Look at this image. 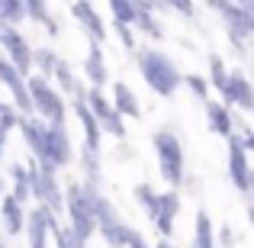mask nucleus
<instances>
[{
	"instance_id": "1",
	"label": "nucleus",
	"mask_w": 254,
	"mask_h": 248,
	"mask_svg": "<svg viewBox=\"0 0 254 248\" xmlns=\"http://www.w3.org/2000/svg\"><path fill=\"white\" fill-rule=\"evenodd\" d=\"M138 62H142L145 81L155 87L158 93H171L174 90V84H177V71H174V65L164 55H158V52H142Z\"/></svg>"
},
{
	"instance_id": "2",
	"label": "nucleus",
	"mask_w": 254,
	"mask_h": 248,
	"mask_svg": "<svg viewBox=\"0 0 254 248\" xmlns=\"http://www.w3.org/2000/svg\"><path fill=\"white\" fill-rule=\"evenodd\" d=\"M155 145H158V162H161L164 180L177 184V180H180V162H184V155H180V142L171 136V132H158Z\"/></svg>"
},
{
	"instance_id": "3",
	"label": "nucleus",
	"mask_w": 254,
	"mask_h": 248,
	"mask_svg": "<svg viewBox=\"0 0 254 248\" xmlns=\"http://www.w3.org/2000/svg\"><path fill=\"white\" fill-rule=\"evenodd\" d=\"M29 90H32V97H36V106L45 113V116H52V123H55V129H58V123H62V103H58V93L45 84V78H32Z\"/></svg>"
},
{
	"instance_id": "4",
	"label": "nucleus",
	"mask_w": 254,
	"mask_h": 248,
	"mask_svg": "<svg viewBox=\"0 0 254 248\" xmlns=\"http://www.w3.org/2000/svg\"><path fill=\"white\" fill-rule=\"evenodd\" d=\"M177 213V193H164V197H158V210H155V219H158V229L164 232V236H171V216Z\"/></svg>"
},
{
	"instance_id": "5",
	"label": "nucleus",
	"mask_w": 254,
	"mask_h": 248,
	"mask_svg": "<svg viewBox=\"0 0 254 248\" xmlns=\"http://www.w3.org/2000/svg\"><path fill=\"white\" fill-rule=\"evenodd\" d=\"M6 42H10V49H13V71H16V75H26V71H29V52H26V42L16 36V32H10Z\"/></svg>"
},
{
	"instance_id": "6",
	"label": "nucleus",
	"mask_w": 254,
	"mask_h": 248,
	"mask_svg": "<svg viewBox=\"0 0 254 248\" xmlns=\"http://www.w3.org/2000/svg\"><path fill=\"white\" fill-rule=\"evenodd\" d=\"M113 93H116V113H129V116H138V113H142L138 103H135V93H132L123 81L113 87Z\"/></svg>"
},
{
	"instance_id": "7",
	"label": "nucleus",
	"mask_w": 254,
	"mask_h": 248,
	"mask_svg": "<svg viewBox=\"0 0 254 248\" xmlns=\"http://www.w3.org/2000/svg\"><path fill=\"white\" fill-rule=\"evenodd\" d=\"M49 210H36L29 219V236H32V248H45V223H49Z\"/></svg>"
},
{
	"instance_id": "8",
	"label": "nucleus",
	"mask_w": 254,
	"mask_h": 248,
	"mask_svg": "<svg viewBox=\"0 0 254 248\" xmlns=\"http://www.w3.org/2000/svg\"><path fill=\"white\" fill-rule=\"evenodd\" d=\"M206 113H209L212 132H219V136H232V119H229V113H225L222 106H219V103H206Z\"/></svg>"
},
{
	"instance_id": "9",
	"label": "nucleus",
	"mask_w": 254,
	"mask_h": 248,
	"mask_svg": "<svg viewBox=\"0 0 254 248\" xmlns=\"http://www.w3.org/2000/svg\"><path fill=\"white\" fill-rule=\"evenodd\" d=\"M3 219H6V232L10 236H19L23 232V216H19V203L13 197L3 200Z\"/></svg>"
},
{
	"instance_id": "10",
	"label": "nucleus",
	"mask_w": 254,
	"mask_h": 248,
	"mask_svg": "<svg viewBox=\"0 0 254 248\" xmlns=\"http://www.w3.org/2000/svg\"><path fill=\"white\" fill-rule=\"evenodd\" d=\"M71 13H74V16H84L87 19V29H90V36L93 39H103V26L97 23V16H93V6L90 3H77V6H71Z\"/></svg>"
},
{
	"instance_id": "11",
	"label": "nucleus",
	"mask_w": 254,
	"mask_h": 248,
	"mask_svg": "<svg viewBox=\"0 0 254 248\" xmlns=\"http://www.w3.org/2000/svg\"><path fill=\"white\" fill-rule=\"evenodd\" d=\"M87 78L93 84H103L106 81V65L100 58V49H90V58H87Z\"/></svg>"
},
{
	"instance_id": "12",
	"label": "nucleus",
	"mask_w": 254,
	"mask_h": 248,
	"mask_svg": "<svg viewBox=\"0 0 254 248\" xmlns=\"http://www.w3.org/2000/svg\"><path fill=\"white\" fill-rule=\"evenodd\" d=\"M232 174H235V184L242 190H248V165H245V149L232 152Z\"/></svg>"
},
{
	"instance_id": "13",
	"label": "nucleus",
	"mask_w": 254,
	"mask_h": 248,
	"mask_svg": "<svg viewBox=\"0 0 254 248\" xmlns=\"http://www.w3.org/2000/svg\"><path fill=\"white\" fill-rule=\"evenodd\" d=\"M196 248H216L212 245V229H209V216L203 210L196 213Z\"/></svg>"
},
{
	"instance_id": "14",
	"label": "nucleus",
	"mask_w": 254,
	"mask_h": 248,
	"mask_svg": "<svg viewBox=\"0 0 254 248\" xmlns=\"http://www.w3.org/2000/svg\"><path fill=\"white\" fill-rule=\"evenodd\" d=\"M55 71H58V81H62V87L71 93V90H74V78H71L68 65H64V62H58V65H55Z\"/></svg>"
},
{
	"instance_id": "15",
	"label": "nucleus",
	"mask_w": 254,
	"mask_h": 248,
	"mask_svg": "<svg viewBox=\"0 0 254 248\" xmlns=\"http://www.w3.org/2000/svg\"><path fill=\"white\" fill-rule=\"evenodd\" d=\"M212 81H216L219 90H225V71H222V62L212 55Z\"/></svg>"
},
{
	"instance_id": "16",
	"label": "nucleus",
	"mask_w": 254,
	"mask_h": 248,
	"mask_svg": "<svg viewBox=\"0 0 254 248\" xmlns=\"http://www.w3.org/2000/svg\"><path fill=\"white\" fill-rule=\"evenodd\" d=\"M190 84H193V90H196L199 97L206 100V81H199V78H190Z\"/></svg>"
},
{
	"instance_id": "17",
	"label": "nucleus",
	"mask_w": 254,
	"mask_h": 248,
	"mask_svg": "<svg viewBox=\"0 0 254 248\" xmlns=\"http://www.w3.org/2000/svg\"><path fill=\"white\" fill-rule=\"evenodd\" d=\"M39 65H42L45 71H52V65H55V58H52V52H49V55L42 52V55H39Z\"/></svg>"
},
{
	"instance_id": "18",
	"label": "nucleus",
	"mask_w": 254,
	"mask_h": 248,
	"mask_svg": "<svg viewBox=\"0 0 254 248\" xmlns=\"http://www.w3.org/2000/svg\"><path fill=\"white\" fill-rule=\"evenodd\" d=\"M0 155H3V132H0Z\"/></svg>"
},
{
	"instance_id": "19",
	"label": "nucleus",
	"mask_w": 254,
	"mask_h": 248,
	"mask_svg": "<svg viewBox=\"0 0 254 248\" xmlns=\"http://www.w3.org/2000/svg\"><path fill=\"white\" fill-rule=\"evenodd\" d=\"M158 248H174V245H171V242H161V245H158Z\"/></svg>"
},
{
	"instance_id": "20",
	"label": "nucleus",
	"mask_w": 254,
	"mask_h": 248,
	"mask_svg": "<svg viewBox=\"0 0 254 248\" xmlns=\"http://www.w3.org/2000/svg\"><path fill=\"white\" fill-rule=\"evenodd\" d=\"M0 190H3V180H0Z\"/></svg>"
},
{
	"instance_id": "21",
	"label": "nucleus",
	"mask_w": 254,
	"mask_h": 248,
	"mask_svg": "<svg viewBox=\"0 0 254 248\" xmlns=\"http://www.w3.org/2000/svg\"><path fill=\"white\" fill-rule=\"evenodd\" d=\"M0 248H3V245H0Z\"/></svg>"
}]
</instances>
